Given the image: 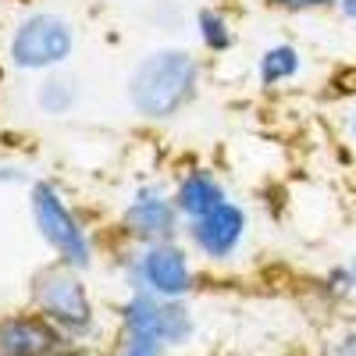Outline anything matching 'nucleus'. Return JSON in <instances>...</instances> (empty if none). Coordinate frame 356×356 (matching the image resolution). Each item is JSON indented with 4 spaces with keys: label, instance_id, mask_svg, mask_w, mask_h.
Returning a JSON list of instances; mask_svg holds the SVG:
<instances>
[{
    "label": "nucleus",
    "instance_id": "6e6552de",
    "mask_svg": "<svg viewBox=\"0 0 356 356\" xmlns=\"http://www.w3.org/2000/svg\"><path fill=\"white\" fill-rule=\"evenodd\" d=\"M243 228H246V218L239 207L232 203H218L211 214H203L193 221V243L207 253V257H228L243 239Z\"/></svg>",
    "mask_w": 356,
    "mask_h": 356
},
{
    "label": "nucleus",
    "instance_id": "39448f33",
    "mask_svg": "<svg viewBox=\"0 0 356 356\" xmlns=\"http://www.w3.org/2000/svg\"><path fill=\"white\" fill-rule=\"evenodd\" d=\"M33 214L40 225V235L65 257V264L72 267H86L89 264V243L82 228L75 225V218L65 211V203L57 200V193L50 186H36L33 189Z\"/></svg>",
    "mask_w": 356,
    "mask_h": 356
},
{
    "label": "nucleus",
    "instance_id": "f8f14e48",
    "mask_svg": "<svg viewBox=\"0 0 356 356\" xmlns=\"http://www.w3.org/2000/svg\"><path fill=\"white\" fill-rule=\"evenodd\" d=\"M72 100H75V89H72V82H65V79H54V82H47V86L40 89V104H43V111H50V114H65V111L72 107Z\"/></svg>",
    "mask_w": 356,
    "mask_h": 356
},
{
    "label": "nucleus",
    "instance_id": "9d476101",
    "mask_svg": "<svg viewBox=\"0 0 356 356\" xmlns=\"http://www.w3.org/2000/svg\"><path fill=\"white\" fill-rule=\"evenodd\" d=\"M221 200V189L214 178H207V175H193L182 182V189H178V211H186L189 218H203V214H211Z\"/></svg>",
    "mask_w": 356,
    "mask_h": 356
},
{
    "label": "nucleus",
    "instance_id": "6ab92c4d",
    "mask_svg": "<svg viewBox=\"0 0 356 356\" xmlns=\"http://www.w3.org/2000/svg\"><path fill=\"white\" fill-rule=\"evenodd\" d=\"M353 139H356V114H353Z\"/></svg>",
    "mask_w": 356,
    "mask_h": 356
},
{
    "label": "nucleus",
    "instance_id": "f257e3e1",
    "mask_svg": "<svg viewBox=\"0 0 356 356\" xmlns=\"http://www.w3.org/2000/svg\"><path fill=\"white\" fill-rule=\"evenodd\" d=\"M196 86V61L186 50H161L146 57L132 75V104L146 118H168L193 97Z\"/></svg>",
    "mask_w": 356,
    "mask_h": 356
},
{
    "label": "nucleus",
    "instance_id": "f03ea898",
    "mask_svg": "<svg viewBox=\"0 0 356 356\" xmlns=\"http://www.w3.org/2000/svg\"><path fill=\"white\" fill-rule=\"evenodd\" d=\"M72 25L57 15H36L29 18L15 40H11V57L18 68H50L61 65L72 54Z\"/></svg>",
    "mask_w": 356,
    "mask_h": 356
},
{
    "label": "nucleus",
    "instance_id": "423d86ee",
    "mask_svg": "<svg viewBox=\"0 0 356 356\" xmlns=\"http://www.w3.org/2000/svg\"><path fill=\"white\" fill-rule=\"evenodd\" d=\"M65 335L50 317H8L0 321V356H57Z\"/></svg>",
    "mask_w": 356,
    "mask_h": 356
},
{
    "label": "nucleus",
    "instance_id": "20e7f679",
    "mask_svg": "<svg viewBox=\"0 0 356 356\" xmlns=\"http://www.w3.org/2000/svg\"><path fill=\"white\" fill-rule=\"evenodd\" d=\"M125 332L157 339L164 346H178L189 339L193 321H189V310L178 307L175 300H161L154 292H139L136 300L125 303Z\"/></svg>",
    "mask_w": 356,
    "mask_h": 356
},
{
    "label": "nucleus",
    "instance_id": "a211bd4d",
    "mask_svg": "<svg viewBox=\"0 0 356 356\" xmlns=\"http://www.w3.org/2000/svg\"><path fill=\"white\" fill-rule=\"evenodd\" d=\"M346 267H349V275H353V282H356V253H353V260H349Z\"/></svg>",
    "mask_w": 356,
    "mask_h": 356
},
{
    "label": "nucleus",
    "instance_id": "9b49d317",
    "mask_svg": "<svg viewBox=\"0 0 356 356\" xmlns=\"http://www.w3.org/2000/svg\"><path fill=\"white\" fill-rule=\"evenodd\" d=\"M296 72H300V54L292 47H275L264 54V65H260L264 82H282V79H292Z\"/></svg>",
    "mask_w": 356,
    "mask_h": 356
},
{
    "label": "nucleus",
    "instance_id": "ddd939ff",
    "mask_svg": "<svg viewBox=\"0 0 356 356\" xmlns=\"http://www.w3.org/2000/svg\"><path fill=\"white\" fill-rule=\"evenodd\" d=\"M200 25H203V40H207V47L225 50V47L232 43V36H228V25H225V18H221V15H214V11H203V15H200Z\"/></svg>",
    "mask_w": 356,
    "mask_h": 356
},
{
    "label": "nucleus",
    "instance_id": "0eeeda50",
    "mask_svg": "<svg viewBox=\"0 0 356 356\" xmlns=\"http://www.w3.org/2000/svg\"><path fill=\"white\" fill-rule=\"evenodd\" d=\"M139 278H143V289H150L161 300H178V296H186L193 289V271H189L186 253L161 243L143 253Z\"/></svg>",
    "mask_w": 356,
    "mask_h": 356
},
{
    "label": "nucleus",
    "instance_id": "1a4fd4ad",
    "mask_svg": "<svg viewBox=\"0 0 356 356\" xmlns=\"http://www.w3.org/2000/svg\"><path fill=\"white\" fill-rule=\"evenodd\" d=\"M125 221L132 225L136 235H146V239H168L175 232V207L164 203L161 196H143L129 207Z\"/></svg>",
    "mask_w": 356,
    "mask_h": 356
},
{
    "label": "nucleus",
    "instance_id": "4468645a",
    "mask_svg": "<svg viewBox=\"0 0 356 356\" xmlns=\"http://www.w3.org/2000/svg\"><path fill=\"white\" fill-rule=\"evenodd\" d=\"M161 353H164V342L146 339V335H132V332H125L122 346H118V356H161Z\"/></svg>",
    "mask_w": 356,
    "mask_h": 356
},
{
    "label": "nucleus",
    "instance_id": "2eb2a0df",
    "mask_svg": "<svg viewBox=\"0 0 356 356\" xmlns=\"http://www.w3.org/2000/svg\"><path fill=\"white\" fill-rule=\"evenodd\" d=\"M278 8H289V11H310V8H332V4H342V0H275Z\"/></svg>",
    "mask_w": 356,
    "mask_h": 356
},
{
    "label": "nucleus",
    "instance_id": "7ed1b4c3",
    "mask_svg": "<svg viewBox=\"0 0 356 356\" xmlns=\"http://www.w3.org/2000/svg\"><path fill=\"white\" fill-rule=\"evenodd\" d=\"M36 307L43 310V317H50L57 328H65L72 335L86 332L93 324L89 296L72 271H43L36 278Z\"/></svg>",
    "mask_w": 356,
    "mask_h": 356
},
{
    "label": "nucleus",
    "instance_id": "f3484780",
    "mask_svg": "<svg viewBox=\"0 0 356 356\" xmlns=\"http://www.w3.org/2000/svg\"><path fill=\"white\" fill-rule=\"evenodd\" d=\"M342 11H346V18H353L356 22V0H342V4H339Z\"/></svg>",
    "mask_w": 356,
    "mask_h": 356
},
{
    "label": "nucleus",
    "instance_id": "dca6fc26",
    "mask_svg": "<svg viewBox=\"0 0 356 356\" xmlns=\"http://www.w3.org/2000/svg\"><path fill=\"white\" fill-rule=\"evenodd\" d=\"M335 356H356V332H349L335 342Z\"/></svg>",
    "mask_w": 356,
    "mask_h": 356
}]
</instances>
